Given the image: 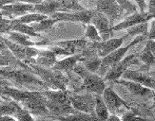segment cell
I'll list each match as a JSON object with an SVG mask.
<instances>
[{"instance_id": "29", "label": "cell", "mask_w": 155, "mask_h": 121, "mask_svg": "<svg viewBox=\"0 0 155 121\" xmlns=\"http://www.w3.org/2000/svg\"><path fill=\"white\" fill-rule=\"evenodd\" d=\"M83 65L86 67L87 70H89L91 73H95L97 72L100 64H101V59L98 55H94V56H91V57H87L81 60Z\"/></svg>"}, {"instance_id": "12", "label": "cell", "mask_w": 155, "mask_h": 121, "mask_svg": "<svg viewBox=\"0 0 155 121\" xmlns=\"http://www.w3.org/2000/svg\"><path fill=\"white\" fill-rule=\"evenodd\" d=\"M91 23L96 28L101 39H102V41H106V40L110 39L111 37L112 26L110 25L109 19H107V17L105 14H103V13H101L95 10V13H94V15L92 16Z\"/></svg>"}, {"instance_id": "38", "label": "cell", "mask_w": 155, "mask_h": 121, "mask_svg": "<svg viewBox=\"0 0 155 121\" xmlns=\"http://www.w3.org/2000/svg\"><path fill=\"white\" fill-rule=\"evenodd\" d=\"M149 13L154 14V0H149Z\"/></svg>"}, {"instance_id": "9", "label": "cell", "mask_w": 155, "mask_h": 121, "mask_svg": "<svg viewBox=\"0 0 155 121\" xmlns=\"http://www.w3.org/2000/svg\"><path fill=\"white\" fill-rule=\"evenodd\" d=\"M96 11L105 14L111 26L124 13V9L116 0H98L96 2Z\"/></svg>"}, {"instance_id": "14", "label": "cell", "mask_w": 155, "mask_h": 121, "mask_svg": "<svg viewBox=\"0 0 155 121\" xmlns=\"http://www.w3.org/2000/svg\"><path fill=\"white\" fill-rule=\"evenodd\" d=\"M154 18V14H151V13L149 12H133L131 14L129 15V17H127L124 21H122L121 23L117 24L116 26H114L111 28L112 31H118V30H122V29H126L130 26H132L136 24L139 23H143V22H147L149 20Z\"/></svg>"}, {"instance_id": "10", "label": "cell", "mask_w": 155, "mask_h": 121, "mask_svg": "<svg viewBox=\"0 0 155 121\" xmlns=\"http://www.w3.org/2000/svg\"><path fill=\"white\" fill-rule=\"evenodd\" d=\"M24 109H26L31 115L47 116L50 115L49 110L46 107V98L42 93L38 92L35 96L20 102Z\"/></svg>"}, {"instance_id": "32", "label": "cell", "mask_w": 155, "mask_h": 121, "mask_svg": "<svg viewBox=\"0 0 155 121\" xmlns=\"http://www.w3.org/2000/svg\"><path fill=\"white\" fill-rule=\"evenodd\" d=\"M85 37L87 38L89 40H91V41H92V42H101L102 41V39H101L96 28L92 24H91L87 26Z\"/></svg>"}, {"instance_id": "30", "label": "cell", "mask_w": 155, "mask_h": 121, "mask_svg": "<svg viewBox=\"0 0 155 121\" xmlns=\"http://www.w3.org/2000/svg\"><path fill=\"white\" fill-rule=\"evenodd\" d=\"M57 21L53 18H45L39 22H36L35 24H31V28L35 29V31H43L46 29H49L50 28L54 25Z\"/></svg>"}, {"instance_id": "5", "label": "cell", "mask_w": 155, "mask_h": 121, "mask_svg": "<svg viewBox=\"0 0 155 121\" xmlns=\"http://www.w3.org/2000/svg\"><path fill=\"white\" fill-rule=\"evenodd\" d=\"M5 45L8 49L12 53V55L19 60H22L24 64H32L35 63V58L38 54V50L31 48V46H25L15 44L9 39L3 37Z\"/></svg>"}, {"instance_id": "17", "label": "cell", "mask_w": 155, "mask_h": 121, "mask_svg": "<svg viewBox=\"0 0 155 121\" xmlns=\"http://www.w3.org/2000/svg\"><path fill=\"white\" fill-rule=\"evenodd\" d=\"M121 77H123L126 79L132 80V82H136L146 87H149L150 89H154V79L150 76L146 75L141 71L130 70L127 68L124 71Z\"/></svg>"}, {"instance_id": "6", "label": "cell", "mask_w": 155, "mask_h": 121, "mask_svg": "<svg viewBox=\"0 0 155 121\" xmlns=\"http://www.w3.org/2000/svg\"><path fill=\"white\" fill-rule=\"evenodd\" d=\"M140 60L138 59V54H131L129 55L122 60H120L118 63L113 64L110 68L107 70V72L105 75V79H103L105 82L106 80H116L118 79L124 71L127 68H130V66L139 64Z\"/></svg>"}, {"instance_id": "26", "label": "cell", "mask_w": 155, "mask_h": 121, "mask_svg": "<svg viewBox=\"0 0 155 121\" xmlns=\"http://www.w3.org/2000/svg\"><path fill=\"white\" fill-rule=\"evenodd\" d=\"M94 112L98 119L100 120H107L110 116L109 110H107V106L102 98V96L95 94V108Z\"/></svg>"}, {"instance_id": "8", "label": "cell", "mask_w": 155, "mask_h": 121, "mask_svg": "<svg viewBox=\"0 0 155 121\" xmlns=\"http://www.w3.org/2000/svg\"><path fill=\"white\" fill-rule=\"evenodd\" d=\"M95 13V10H83L71 12L56 11L51 14V18L56 21H70V22H81L84 24L91 23L92 16Z\"/></svg>"}, {"instance_id": "39", "label": "cell", "mask_w": 155, "mask_h": 121, "mask_svg": "<svg viewBox=\"0 0 155 121\" xmlns=\"http://www.w3.org/2000/svg\"><path fill=\"white\" fill-rule=\"evenodd\" d=\"M5 48H7V45H5L3 36H0V50H1V49H5Z\"/></svg>"}, {"instance_id": "20", "label": "cell", "mask_w": 155, "mask_h": 121, "mask_svg": "<svg viewBox=\"0 0 155 121\" xmlns=\"http://www.w3.org/2000/svg\"><path fill=\"white\" fill-rule=\"evenodd\" d=\"M8 34V37L7 39H9L10 41L18 44V45H25V46H33V45H47L48 42L47 41H42L41 43H35V42H31L30 40L29 35L24 34V33L21 32H17V31H8L6 33Z\"/></svg>"}, {"instance_id": "33", "label": "cell", "mask_w": 155, "mask_h": 121, "mask_svg": "<svg viewBox=\"0 0 155 121\" xmlns=\"http://www.w3.org/2000/svg\"><path fill=\"white\" fill-rule=\"evenodd\" d=\"M11 19L2 18L0 19V34H6L7 32L10 31L11 29Z\"/></svg>"}, {"instance_id": "4", "label": "cell", "mask_w": 155, "mask_h": 121, "mask_svg": "<svg viewBox=\"0 0 155 121\" xmlns=\"http://www.w3.org/2000/svg\"><path fill=\"white\" fill-rule=\"evenodd\" d=\"M145 38H146V35H139L138 37H136L135 39H134L130 44L126 45L125 48H118L115 50H113L112 52H110V54H107V56L103 57V59L101 60V64H100L99 68L97 70L98 73H99V75L100 76L106 75V73L107 72V70H109L113 64H115L116 63L119 62L120 60H122L125 57V55L127 54V52L130 49L131 46L135 45L136 44L144 41Z\"/></svg>"}, {"instance_id": "31", "label": "cell", "mask_w": 155, "mask_h": 121, "mask_svg": "<svg viewBox=\"0 0 155 121\" xmlns=\"http://www.w3.org/2000/svg\"><path fill=\"white\" fill-rule=\"evenodd\" d=\"M138 59L140 60H142V62L147 64V66H150V65H153L154 64V62H155V56H154V53L151 52L150 50L147 49V48H144L143 51L138 54Z\"/></svg>"}, {"instance_id": "36", "label": "cell", "mask_w": 155, "mask_h": 121, "mask_svg": "<svg viewBox=\"0 0 155 121\" xmlns=\"http://www.w3.org/2000/svg\"><path fill=\"white\" fill-rule=\"evenodd\" d=\"M15 2H24V3H29V4H39L44 0H15Z\"/></svg>"}, {"instance_id": "35", "label": "cell", "mask_w": 155, "mask_h": 121, "mask_svg": "<svg viewBox=\"0 0 155 121\" xmlns=\"http://www.w3.org/2000/svg\"><path fill=\"white\" fill-rule=\"evenodd\" d=\"M134 1L136 2L137 6L139 7L140 11H141V12H145V11H146V7H147L146 0H134Z\"/></svg>"}, {"instance_id": "16", "label": "cell", "mask_w": 155, "mask_h": 121, "mask_svg": "<svg viewBox=\"0 0 155 121\" xmlns=\"http://www.w3.org/2000/svg\"><path fill=\"white\" fill-rule=\"evenodd\" d=\"M116 82L125 86L126 88L129 90L132 95H135L141 98H150V97H153L154 96V91L153 89H150L149 87H146L142 84H140L136 82H132V80H117Z\"/></svg>"}, {"instance_id": "40", "label": "cell", "mask_w": 155, "mask_h": 121, "mask_svg": "<svg viewBox=\"0 0 155 121\" xmlns=\"http://www.w3.org/2000/svg\"><path fill=\"white\" fill-rule=\"evenodd\" d=\"M57 1H79V0H57Z\"/></svg>"}, {"instance_id": "34", "label": "cell", "mask_w": 155, "mask_h": 121, "mask_svg": "<svg viewBox=\"0 0 155 121\" xmlns=\"http://www.w3.org/2000/svg\"><path fill=\"white\" fill-rule=\"evenodd\" d=\"M137 113H132V112H127L123 116V117L121 118V120H142L144 119L143 117H137Z\"/></svg>"}, {"instance_id": "37", "label": "cell", "mask_w": 155, "mask_h": 121, "mask_svg": "<svg viewBox=\"0 0 155 121\" xmlns=\"http://www.w3.org/2000/svg\"><path fill=\"white\" fill-rule=\"evenodd\" d=\"M147 37H149L150 39H154L155 38V33H154V21H153V19H152V22H151V29L149 31V33H147Z\"/></svg>"}, {"instance_id": "18", "label": "cell", "mask_w": 155, "mask_h": 121, "mask_svg": "<svg viewBox=\"0 0 155 121\" xmlns=\"http://www.w3.org/2000/svg\"><path fill=\"white\" fill-rule=\"evenodd\" d=\"M60 7H61V4L57 0H44L39 4H35L32 12L51 15L56 11H60Z\"/></svg>"}, {"instance_id": "23", "label": "cell", "mask_w": 155, "mask_h": 121, "mask_svg": "<svg viewBox=\"0 0 155 121\" xmlns=\"http://www.w3.org/2000/svg\"><path fill=\"white\" fill-rule=\"evenodd\" d=\"M45 98L53 102L62 103V104H71L69 98V93L66 90L57 91H45L42 93Z\"/></svg>"}, {"instance_id": "41", "label": "cell", "mask_w": 155, "mask_h": 121, "mask_svg": "<svg viewBox=\"0 0 155 121\" xmlns=\"http://www.w3.org/2000/svg\"><path fill=\"white\" fill-rule=\"evenodd\" d=\"M2 18H4V16H3V14H2V12L0 11V19H2Z\"/></svg>"}, {"instance_id": "1", "label": "cell", "mask_w": 155, "mask_h": 121, "mask_svg": "<svg viewBox=\"0 0 155 121\" xmlns=\"http://www.w3.org/2000/svg\"><path fill=\"white\" fill-rule=\"evenodd\" d=\"M31 68L17 66H5L0 67V77L7 79L10 83H15V85H44L43 80H40L31 73Z\"/></svg>"}, {"instance_id": "13", "label": "cell", "mask_w": 155, "mask_h": 121, "mask_svg": "<svg viewBox=\"0 0 155 121\" xmlns=\"http://www.w3.org/2000/svg\"><path fill=\"white\" fill-rule=\"evenodd\" d=\"M102 98L107 110L111 113H115L116 111L122 106H125L127 109H130V105L127 104V102H125L110 87H107V88L104 89L102 93Z\"/></svg>"}, {"instance_id": "3", "label": "cell", "mask_w": 155, "mask_h": 121, "mask_svg": "<svg viewBox=\"0 0 155 121\" xmlns=\"http://www.w3.org/2000/svg\"><path fill=\"white\" fill-rule=\"evenodd\" d=\"M72 70L83 79V83L81 84L80 90H85L87 92L102 95L104 89L106 88L105 80L98 75L90 72L86 69L83 64H75Z\"/></svg>"}, {"instance_id": "42", "label": "cell", "mask_w": 155, "mask_h": 121, "mask_svg": "<svg viewBox=\"0 0 155 121\" xmlns=\"http://www.w3.org/2000/svg\"><path fill=\"white\" fill-rule=\"evenodd\" d=\"M7 99H8V98H7ZM3 100H4V99H3V98H2L1 97H0V102H1V101H3Z\"/></svg>"}, {"instance_id": "22", "label": "cell", "mask_w": 155, "mask_h": 121, "mask_svg": "<svg viewBox=\"0 0 155 121\" xmlns=\"http://www.w3.org/2000/svg\"><path fill=\"white\" fill-rule=\"evenodd\" d=\"M56 55L51 49L39 51L35 58V64L44 67H51L56 63Z\"/></svg>"}, {"instance_id": "15", "label": "cell", "mask_w": 155, "mask_h": 121, "mask_svg": "<svg viewBox=\"0 0 155 121\" xmlns=\"http://www.w3.org/2000/svg\"><path fill=\"white\" fill-rule=\"evenodd\" d=\"M124 42V38H115V39H107L106 41L93 42L97 51V55L100 58H103L110 54V52L120 48Z\"/></svg>"}, {"instance_id": "27", "label": "cell", "mask_w": 155, "mask_h": 121, "mask_svg": "<svg viewBox=\"0 0 155 121\" xmlns=\"http://www.w3.org/2000/svg\"><path fill=\"white\" fill-rule=\"evenodd\" d=\"M149 28H150V25L147 21V22L136 24V25L130 26V28H127L126 29L127 32V36H131V37L137 36V35L147 36V33H149Z\"/></svg>"}, {"instance_id": "2", "label": "cell", "mask_w": 155, "mask_h": 121, "mask_svg": "<svg viewBox=\"0 0 155 121\" xmlns=\"http://www.w3.org/2000/svg\"><path fill=\"white\" fill-rule=\"evenodd\" d=\"M31 69H33L36 75L40 76L46 85H48L53 89L66 90V85L69 83V79L62 72L50 69V67H44L38 64H28Z\"/></svg>"}, {"instance_id": "19", "label": "cell", "mask_w": 155, "mask_h": 121, "mask_svg": "<svg viewBox=\"0 0 155 121\" xmlns=\"http://www.w3.org/2000/svg\"><path fill=\"white\" fill-rule=\"evenodd\" d=\"M78 62H81V55L75 54V55H71L68 56L66 59H63L61 60H56V63L53 64L51 68L53 70H57L60 72H71Z\"/></svg>"}, {"instance_id": "24", "label": "cell", "mask_w": 155, "mask_h": 121, "mask_svg": "<svg viewBox=\"0 0 155 121\" xmlns=\"http://www.w3.org/2000/svg\"><path fill=\"white\" fill-rule=\"evenodd\" d=\"M10 26H11V29L10 30H12V31L21 32V33H24V34L31 36V37H40L39 33H37L28 24L20 23V22L15 21V19H11V25Z\"/></svg>"}, {"instance_id": "28", "label": "cell", "mask_w": 155, "mask_h": 121, "mask_svg": "<svg viewBox=\"0 0 155 121\" xmlns=\"http://www.w3.org/2000/svg\"><path fill=\"white\" fill-rule=\"evenodd\" d=\"M48 16L42 14V13H37V12H31V13H26V14L19 16L15 18V21L20 22V23H24V24H31V23H36L41 21V20L47 18Z\"/></svg>"}, {"instance_id": "25", "label": "cell", "mask_w": 155, "mask_h": 121, "mask_svg": "<svg viewBox=\"0 0 155 121\" xmlns=\"http://www.w3.org/2000/svg\"><path fill=\"white\" fill-rule=\"evenodd\" d=\"M21 108L16 101L15 100L4 99L3 101L0 102V116H13L15 113Z\"/></svg>"}, {"instance_id": "11", "label": "cell", "mask_w": 155, "mask_h": 121, "mask_svg": "<svg viewBox=\"0 0 155 121\" xmlns=\"http://www.w3.org/2000/svg\"><path fill=\"white\" fill-rule=\"evenodd\" d=\"M35 4H29L24 2H12L3 5L0 8V11L2 12L4 18L15 19L16 17L22 16L28 12L33 11Z\"/></svg>"}, {"instance_id": "7", "label": "cell", "mask_w": 155, "mask_h": 121, "mask_svg": "<svg viewBox=\"0 0 155 121\" xmlns=\"http://www.w3.org/2000/svg\"><path fill=\"white\" fill-rule=\"evenodd\" d=\"M69 98L71 106L75 110L86 113H90L91 116L95 115V112H94V108H95V95H93V93L87 92L82 96L72 95V94L69 93Z\"/></svg>"}, {"instance_id": "21", "label": "cell", "mask_w": 155, "mask_h": 121, "mask_svg": "<svg viewBox=\"0 0 155 121\" xmlns=\"http://www.w3.org/2000/svg\"><path fill=\"white\" fill-rule=\"evenodd\" d=\"M61 46V48H65L66 50L70 51L71 54H74L77 50L82 51L87 45V41L85 39H78V40H70V41H62V42H57L54 44H51Z\"/></svg>"}]
</instances>
